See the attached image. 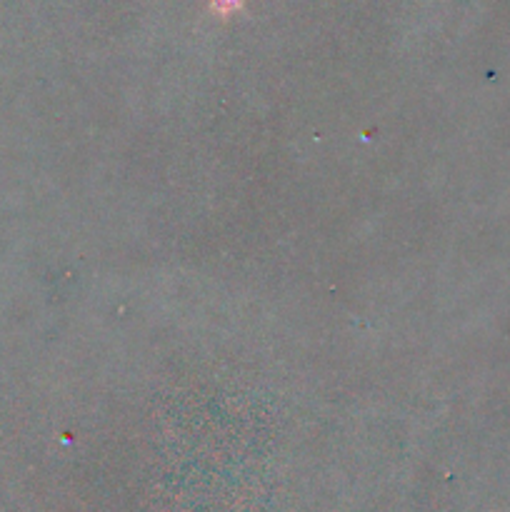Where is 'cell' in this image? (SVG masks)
<instances>
[{
  "instance_id": "1",
  "label": "cell",
  "mask_w": 510,
  "mask_h": 512,
  "mask_svg": "<svg viewBox=\"0 0 510 512\" xmlns=\"http://www.w3.org/2000/svg\"><path fill=\"white\" fill-rule=\"evenodd\" d=\"M240 3H243V0H213V5H215V10H238L240 8Z\"/></svg>"
}]
</instances>
